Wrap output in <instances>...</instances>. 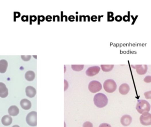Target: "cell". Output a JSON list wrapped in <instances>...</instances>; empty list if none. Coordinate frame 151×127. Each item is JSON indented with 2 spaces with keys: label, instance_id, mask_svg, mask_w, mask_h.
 <instances>
[{
  "label": "cell",
  "instance_id": "17",
  "mask_svg": "<svg viewBox=\"0 0 151 127\" xmlns=\"http://www.w3.org/2000/svg\"><path fill=\"white\" fill-rule=\"evenodd\" d=\"M35 77V74L34 72H33V71H28L25 74L26 79L29 81L34 80Z\"/></svg>",
  "mask_w": 151,
  "mask_h": 127
},
{
  "label": "cell",
  "instance_id": "1",
  "mask_svg": "<svg viewBox=\"0 0 151 127\" xmlns=\"http://www.w3.org/2000/svg\"><path fill=\"white\" fill-rule=\"evenodd\" d=\"M93 101L94 105L98 108L105 107L108 103V99L106 95L102 93L97 94L94 96Z\"/></svg>",
  "mask_w": 151,
  "mask_h": 127
},
{
  "label": "cell",
  "instance_id": "16",
  "mask_svg": "<svg viewBox=\"0 0 151 127\" xmlns=\"http://www.w3.org/2000/svg\"><path fill=\"white\" fill-rule=\"evenodd\" d=\"M8 67V62L4 59L0 60V73L3 74L6 73Z\"/></svg>",
  "mask_w": 151,
  "mask_h": 127
},
{
  "label": "cell",
  "instance_id": "13",
  "mask_svg": "<svg viewBox=\"0 0 151 127\" xmlns=\"http://www.w3.org/2000/svg\"><path fill=\"white\" fill-rule=\"evenodd\" d=\"M20 105L21 107L25 110H28L32 107V103L30 101L27 99L22 100L20 102Z\"/></svg>",
  "mask_w": 151,
  "mask_h": 127
},
{
  "label": "cell",
  "instance_id": "27",
  "mask_svg": "<svg viewBox=\"0 0 151 127\" xmlns=\"http://www.w3.org/2000/svg\"><path fill=\"white\" fill-rule=\"evenodd\" d=\"M22 20L23 22H27L28 20V16H23L22 17Z\"/></svg>",
  "mask_w": 151,
  "mask_h": 127
},
{
  "label": "cell",
  "instance_id": "15",
  "mask_svg": "<svg viewBox=\"0 0 151 127\" xmlns=\"http://www.w3.org/2000/svg\"><path fill=\"white\" fill-rule=\"evenodd\" d=\"M8 112L10 115L16 116L19 114L20 110H19V108L16 106H11L9 108Z\"/></svg>",
  "mask_w": 151,
  "mask_h": 127
},
{
  "label": "cell",
  "instance_id": "24",
  "mask_svg": "<svg viewBox=\"0 0 151 127\" xmlns=\"http://www.w3.org/2000/svg\"><path fill=\"white\" fill-rule=\"evenodd\" d=\"M144 82L146 83H151V76H147L144 77Z\"/></svg>",
  "mask_w": 151,
  "mask_h": 127
},
{
  "label": "cell",
  "instance_id": "23",
  "mask_svg": "<svg viewBox=\"0 0 151 127\" xmlns=\"http://www.w3.org/2000/svg\"><path fill=\"white\" fill-rule=\"evenodd\" d=\"M144 96L146 99H151V91L144 92Z\"/></svg>",
  "mask_w": 151,
  "mask_h": 127
},
{
  "label": "cell",
  "instance_id": "25",
  "mask_svg": "<svg viewBox=\"0 0 151 127\" xmlns=\"http://www.w3.org/2000/svg\"><path fill=\"white\" fill-rule=\"evenodd\" d=\"M64 83H65V86H64V91H65L67 89V88H68V87H69V83H68V82L66 80H64Z\"/></svg>",
  "mask_w": 151,
  "mask_h": 127
},
{
  "label": "cell",
  "instance_id": "5",
  "mask_svg": "<svg viewBox=\"0 0 151 127\" xmlns=\"http://www.w3.org/2000/svg\"><path fill=\"white\" fill-rule=\"evenodd\" d=\"M102 88V85L98 81H92L88 85L89 91L92 93H96L100 91Z\"/></svg>",
  "mask_w": 151,
  "mask_h": 127
},
{
  "label": "cell",
  "instance_id": "28",
  "mask_svg": "<svg viewBox=\"0 0 151 127\" xmlns=\"http://www.w3.org/2000/svg\"><path fill=\"white\" fill-rule=\"evenodd\" d=\"M122 19H123L122 17L121 16H119V15L115 17V20H117V22H120L121 20H122Z\"/></svg>",
  "mask_w": 151,
  "mask_h": 127
},
{
  "label": "cell",
  "instance_id": "21",
  "mask_svg": "<svg viewBox=\"0 0 151 127\" xmlns=\"http://www.w3.org/2000/svg\"><path fill=\"white\" fill-rule=\"evenodd\" d=\"M22 59L24 61H28L30 60L31 56L30 55H22L21 56Z\"/></svg>",
  "mask_w": 151,
  "mask_h": 127
},
{
  "label": "cell",
  "instance_id": "14",
  "mask_svg": "<svg viewBox=\"0 0 151 127\" xmlns=\"http://www.w3.org/2000/svg\"><path fill=\"white\" fill-rule=\"evenodd\" d=\"M12 118L10 115H4L2 118V123L3 125L5 126H10L12 123Z\"/></svg>",
  "mask_w": 151,
  "mask_h": 127
},
{
  "label": "cell",
  "instance_id": "9",
  "mask_svg": "<svg viewBox=\"0 0 151 127\" xmlns=\"http://www.w3.org/2000/svg\"><path fill=\"white\" fill-rule=\"evenodd\" d=\"M120 122H121V124L125 127L129 126V125H130L131 123L132 122V117H131L130 115H127V114L124 115L121 118Z\"/></svg>",
  "mask_w": 151,
  "mask_h": 127
},
{
  "label": "cell",
  "instance_id": "19",
  "mask_svg": "<svg viewBox=\"0 0 151 127\" xmlns=\"http://www.w3.org/2000/svg\"><path fill=\"white\" fill-rule=\"evenodd\" d=\"M71 67L75 71H80L84 68V65H72Z\"/></svg>",
  "mask_w": 151,
  "mask_h": 127
},
{
  "label": "cell",
  "instance_id": "31",
  "mask_svg": "<svg viewBox=\"0 0 151 127\" xmlns=\"http://www.w3.org/2000/svg\"><path fill=\"white\" fill-rule=\"evenodd\" d=\"M123 20L124 21H129V20H130V18H129V17L127 16H125L123 17Z\"/></svg>",
  "mask_w": 151,
  "mask_h": 127
},
{
  "label": "cell",
  "instance_id": "3",
  "mask_svg": "<svg viewBox=\"0 0 151 127\" xmlns=\"http://www.w3.org/2000/svg\"><path fill=\"white\" fill-rule=\"evenodd\" d=\"M103 87L104 90L108 93H113L117 90V84L115 81L112 79H108L104 82Z\"/></svg>",
  "mask_w": 151,
  "mask_h": 127
},
{
  "label": "cell",
  "instance_id": "11",
  "mask_svg": "<svg viewBox=\"0 0 151 127\" xmlns=\"http://www.w3.org/2000/svg\"><path fill=\"white\" fill-rule=\"evenodd\" d=\"M26 95L29 98L34 97L36 94V91L34 87L29 86L26 88Z\"/></svg>",
  "mask_w": 151,
  "mask_h": 127
},
{
  "label": "cell",
  "instance_id": "30",
  "mask_svg": "<svg viewBox=\"0 0 151 127\" xmlns=\"http://www.w3.org/2000/svg\"><path fill=\"white\" fill-rule=\"evenodd\" d=\"M44 20H45V18L42 16H40L38 17V20H39L40 22H43Z\"/></svg>",
  "mask_w": 151,
  "mask_h": 127
},
{
  "label": "cell",
  "instance_id": "6",
  "mask_svg": "<svg viewBox=\"0 0 151 127\" xmlns=\"http://www.w3.org/2000/svg\"><path fill=\"white\" fill-rule=\"evenodd\" d=\"M140 121L141 124L145 126L151 125V114L149 112H144L140 116Z\"/></svg>",
  "mask_w": 151,
  "mask_h": 127
},
{
  "label": "cell",
  "instance_id": "22",
  "mask_svg": "<svg viewBox=\"0 0 151 127\" xmlns=\"http://www.w3.org/2000/svg\"><path fill=\"white\" fill-rule=\"evenodd\" d=\"M83 127H93V124L90 122H86L83 123Z\"/></svg>",
  "mask_w": 151,
  "mask_h": 127
},
{
  "label": "cell",
  "instance_id": "20",
  "mask_svg": "<svg viewBox=\"0 0 151 127\" xmlns=\"http://www.w3.org/2000/svg\"><path fill=\"white\" fill-rule=\"evenodd\" d=\"M114 14L113 12H108V20L111 22L114 20V18L113 17Z\"/></svg>",
  "mask_w": 151,
  "mask_h": 127
},
{
  "label": "cell",
  "instance_id": "7",
  "mask_svg": "<svg viewBox=\"0 0 151 127\" xmlns=\"http://www.w3.org/2000/svg\"><path fill=\"white\" fill-rule=\"evenodd\" d=\"M131 67L135 69L136 70V72L138 75H143L144 74H146L147 71V65H131Z\"/></svg>",
  "mask_w": 151,
  "mask_h": 127
},
{
  "label": "cell",
  "instance_id": "10",
  "mask_svg": "<svg viewBox=\"0 0 151 127\" xmlns=\"http://www.w3.org/2000/svg\"><path fill=\"white\" fill-rule=\"evenodd\" d=\"M8 94V90L6 85L3 82H0V97L6 98Z\"/></svg>",
  "mask_w": 151,
  "mask_h": 127
},
{
  "label": "cell",
  "instance_id": "4",
  "mask_svg": "<svg viewBox=\"0 0 151 127\" xmlns=\"http://www.w3.org/2000/svg\"><path fill=\"white\" fill-rule=\"evenodd\" d=\"M26 122L28 124L32 127H35L37 125V113L32 111L28 114L26 117Z\"/></svg>",
  "mask_w": 151,
  "mask_h": 127
},
{
  "label": "cell",
  "instance_id": "12",
  "mask_svg": "<svg viewBox=\"0 0 151 127\" xmlns=\"http://www.w3.org/2000/svg\"><path fill=\"white\" fill-rule=\"evenodd\" d=\"M119 92L123 95H126L130 91V86L127 84H123L119 87Z\"/></svg>",
  "mask_w": 151,
  "mask_h": 127
},
{
  "label": "cell",
  "instance_id": "26",
  "mask_svg": "<svg viewBox=\"0 0 151 127\" xmlns=\"http://www.w3.org/2000/svg\"><path fill=\"white\" fill-rule=\"evenodd\" d=\"M99 127H111L110 124L108 123H102Z\"/></svg>",
  "mask_w": 151,
  "mask_h": 127
},
{
  "label": "cell",
  "instance_id": "33",
  "mask_svg": "<svg viewBox=\"0 0 151 127\" xmlns=\"http://www.w3.org/2000/svg\"><path fill=\"white\" fill-rule=\"evenodd\" d=\"M51 19H52V17L51 16H50L47 17V20H48V21H50V20H51Z\"/></svg>",
  "mask_w": 151,
  "mask_h": 127
},
{
  "label": "cell",
  "instance_id": "18",
  "mask_svg": "<svg viewBox=\"0 0 151 127\" xmlns=\"http://www.w3.org/2000/svg\"><path fill=\"white\" fill-rule=\"evenodd\" d=\"M114 65H101V68L104 72H109L114 68Z\"/></svg>",
  "mask_w": 151,
  "mask_h": 127
},
{
  "label": "cell",
  "instance_id": "32",
  "mask_svg": "<svg viewBox=\"0 0 151 127\" xmlns=\"http://www.w3.org/2000/svg\"><path fill=\"white\" fill-rule=\"evenodd\" d=\"M17 18H19L20 16V12H14V17H16Z\"/></svg>",
  "mask_w": 151,
  "mask_h": 127
},
{
  "label": "cell",
  "instance_id": "8",
  "mask_svg": "<svg viewBox=\"0 0 151 127\" xmlns=\"http://www.w3.org/2000/svg\"><path fill=\"white\" fill-rule=\"evenodd\" d=\"M100 68L98 66L90 67L86 71V75L88 76H94L99 73Z\"/></svg>",
  "mask_w": 151,
  "mask_h": 127
},
{
  "label": "cell",
  "instance_id": "34",
  "mask_svg": "<svg viewBox=\"0 0 151 127\" xmlns=\"http://www.w3.org/2000/svg\"><path fill=\"white\" fill-rule=\"evenodd\" d=\"M20 127L19 126H18V125H14V126H13V127Z\"/></svg>",
  "mask_w": 151,
  "mask_h": 127
},
{
  "label": "cell",
  "instance_id": "2",
  "mask_svg": "<svg viewBox=\"0 0 151 127\" xmlns=\"http://www.w3.org/2000/svg\"><path fill=\"white\" fill-rule=\"evenodd\" d=\"M151 109V105L144 100H141L138 102L136 105V110L139 113L142 114L144 112H149Z\"/></svg>",
  "mask_w": 151,
  "mask_h": 127
},
{
  "label": "cell",
  "instance_id": "29",
  "mask_svg": "<svg viewBox=\"0 0 151 127\" xmlns=\"http://www.w3.org/2000/svg\"><path fill=\"white\" fill-rule=\"evenodd\" d=\"M30 20L31 22H34V21L36 20V16H30Z\"/></svg>",
  "mask_w": 151,
  "mask_h": 127
}]
</instances>
